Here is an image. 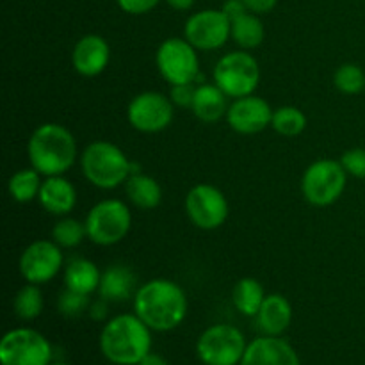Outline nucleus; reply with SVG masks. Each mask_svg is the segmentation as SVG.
<instances>
[{"mask_svg":"<svg viewBox=\"0 0 365 365\" xmlns=\"http://www.w3.org/2000/svg\"><path fill=\"white\" fill-rule=\"evenodd\" d=\"M134 314L150 330L170 331L187 316V296L177 282L153 278L135 292Z\"/></svg>","mask_w":365,"mask_h":365,"instance_id":"f257e3e1","label":"nucleus"},{"mask_svg":"<svg viewBox=\"0 0 365 365\" xmlns=\"http://www.w3.org/2000/svg\"><path fill=\"white\" fill-rule=\"evenodd\" d=\"M27 155L31 166L43 177L64 175L77 159V143L64 125L43 123L29 139Z\"/></svg>","mask_w":365,"mask_h":365,"instance_id":"f03ea898","label":"nucleus"},{"mask_svg":"<svg viewBox=\"0 0 365 365\" xmlns=\"http://www.w3.org/2000/svg\"><path fill=\"white\" fill-rule=\"evenodd\" d=\"M152 334L135 314H121L103 327L100 349L109 362L138 365L150 353Z\"/></svg>","mask_w":365,"mask_h":365,"instance_id":"7ed1b4c3","label":"nucleus"},{"mask_svg":"<svg viewBox=\"0 0 365 365\" xmlns=\"http://www.w3.org/2000/svg\"><path fill=\"white\" fill-rule=\"evenodd\" d=\"M132 160L123 150L109 141H95L81 155L82 175L98 189H114L130 177Z\"/></svg>","mask_w":365,"mask_h":365,"instance_id":"20e7f679","label":"nucleus"},{"mask_svg":"<svg viewBox=\"0 0 365 365\" xmlns=\"http://www.w3.org/2000/svg\"><path fill=\"white\" fill-rule=\"evenodd\" d=\"M260 82L259 61L246 50H235L221 57L214 66V84L228 98L253 95Z\"/></svg>","mask_w":365,"mask_h":365,"instance_id":"39448f33","label":"nucleus"},{"mask_svg":"<svg viewBox=\"0 0 365 365\" xmlns=\"http://www.w3.org/2000/svg\"><path fill=\"white\" fill-rule=\"evenodd\" d=\"M84 223L89 241L98 246H113L128 235L132 214L125 202L107 198L91 207Z\"/></svg>","mask_w":365,"mask_h":365,"instance_id":"423d86ee","label":"nucleus"},{"mask_svg":"<svg viewBox=\"0 0 365 365\" xmlns=\"http://www.w3.org/2000/svg\"><path fill=\"white\" fill-rule=\"evenodd\" d=\"M348 173L341 160L319 159L310 164L302 178V192L314 207L334 205L344 192Z\"/></svg>","mask_w":365,"mask_h":365,"instance_id":"0eeeda50","label":"nucleus"},{"mask_svg":"<svg viewBox=\"0 0 365 365\" xmlns=\"http://www.w3.org/2000/svg\"><path fill=\"white\" fill-rule=\"evenodd\" d=\"M157 70L170 86L192 84L200 77V59L196 48L185 38H168L155 53Z\"/></svg>","mask_w":365,"mask_h":365,"instance_id":"6e6552de","label":"nucleus"},{"mask_svg":"<svg viewBox=\"0 0 365 365\" xmlns=\"http://www.w3.org/2000/svg\"><path fill=\"white\" fill-rule=\"evenodd\" d=\"M245 335L230 324H214L198 339L196 353L205 365H237L245 356Z\"/></svg>","mask_w":365,"mask_h":365,"instance_id":"1a4fd4ad","label":"nucleus"},{"mask_svg":"<svg viewBox=\"0 0 365 365\" xmlns=\"http://www.w3.org/2000/svg\"><path fill=\"white\" fill-rule=\"evenodd\" d=\"M50 360L52 346L39 331L31 328L7 331L0 342L2 365H48Z\"/></svg>","mask_w":365,"mask_h":365,"instance_id":"9d476101","label":"nucleus"},{"mask_svg":"<svg viewBox=\"0 0 365 365\" xmlns=\"http://www.w3.org/2000/svg\"><path fill=\"white\" fill-rule=\"evenodd\" d=\"M175 116L170 96L159 91H145L130 100L127 109L128 123L145 134H157L166 130Z\"/></svg>","mask_w":365,"mask_h":365,"instance_id":"9b49d317","label":"nucleus"},{"mask_svg":"<svg viewBox=\"0 0 365 365\" xmlns=\"http://www.w3.org/2000/svg\"><path fill=\"white\" fill-rule=\"evenodd\" d=\"M227 196L210 184H198L185 196V214L200 230H216L227 221Z\"/></svg>","mask_w":365,"mask_h":365,"instance_id":"f8f14e48","label":"nucleus"},{"mask_svg":"<svg viewBox=\"0 0 365 365\" xmlns=\"http://www.w3.org/2000/svg\"><path fill=\"white\" fill-rule=\"evenodd\" d=\"M64 264L61 246L56 241L38 239L24 250L20 257V273L27 284L43 285L57 277Z\"/></svg>","mask_w":365,"mask_h":365,"instance_id":"ddd939ff","label":"nucleus"},{"mask_svg":"<svg viewBox=\"0 0 365 365\" xmlns=\"http://www.w3.org/2000/svg\"><path fill=\"white\" fill-rule=\"evenodd\" d=\"M184 38L196 50H217L232 38V21L221 9L198 11L185 21Z\"/></svg>","mask_w":365,"mask_h":365,"instance_id":"4468645a","label":"nucleus"},{"mask_svg":"<svg viewBox=\"0 0 365 365\" xmlns=\"http://www.w3.org/2000/svg\"><path fill=\"white\" fill-rule=\"evenodd\" d=\"M271 120H273V109L267 100L255 95L235 98L227 113V121L232 130L245 135L266 130L271 125Z\"/></svg>","mask_w":365,"mask_h":365,"instance_id":"2eb2a0df","label":"nucleus"},{"mask_svg":"<svg viewBox=\"0 0 365 365\" xmlns=\"http://www.w3.org/2000/svg\"><path fill=\"white\" fill-rule=\"evenodd\" d=\"M110 61V46L106 38L88 34L78 39L71 52V64L82 77H96L107 68Z\"/></svg>","mask_w":365,"mask_h":365,"instance_id":"dca6fc26","label":"nucleus"},{"mask_svg":"<svg viewBox=\"0 0 365 365\" xmlns=\"http://www.w3.org/2000/svg\"><path fill=\"white\" fill-rule=\"evenodd\" d=\"M241 365H302L298 353L287 341L273 335L250 342Z\"/></svg>","mask_w":365,"mask_h":365,"instance_id":"f3484780","label":"nucleus"},{"mask_svg":"<svg viewBox=\"0 0 365 365\" xmlns=\"http://www.w3.org/2000/svg\"><path fill=\"white\" fill-rule=\"evenodd\" d=\"M38 202L48 214L68 216L77 205V191H75L73 184L63 175L46 177L43 180Z\"/></svg>","mask_w":365,"mask_h":365,"instance_id":"a211bd4d","label":"nucleus"},{"mask_svg":"<svg viewBox=\"0 0 365 365\" xmlns=\"http://www.w3.org/2000/svg\"><path fill=\"white\" fill-rule=\"evenodd\" d=\"M135 285H138V278L134 271L121 264H114L102 273L98 287L100 298L106 302H127L128 298H134L138 292Z\"/></svg>","mask_w":365,"mask_h":365,"instance_id":"6ab92c4d","label":"nucleus"},{"mask_svg":"<svg viewBox=\"0 0 365 365\" xmlns=\"http://www.w3.org/2000/svg\"><path fill=\"white\" fill-rule=\"evenodd\" d=\"M292 321V307L289 299L282 294H269L264 299L259 314H257V323L259 328L266 335L280 337L289 328Z\"/></svg>","mask_w":365,"mask_h":365,"instance_id":"aec40b11","label":"nucleus"},{"mask_svg":"<svg viewBox=\"0 0 365 365\" xmlns=\"http://www.w3.org/2000/svg\"><path fill=\"white\" fill-rule=\"evenodd\" d=\"M228 96L216 84H202L196 88L192 114L203 123H216L228 113Z\"/></svg>","mask_w":365,"mask_h":365,"instance_id":"412c9836","label":"nucleus"},{"mask_svg":"<svg viewBox=\"0 0 365 365\" xmlns=\"http://www.w3.org/2000/svg\"><path fill=\"white\" fill-rule=\"evenodd\" d=\"M102 273L95 262L82 257H75L64 267V287L82 294H93L98 291Z\"/></svg>","mask_w":365,"mask_h":365,"instance_id":"4be33fe9","label":"nucleus"},{"mask_svg":"<svg viewBox=\"0 0 365 365\" xmlns=\"http://www.w3.org/2000/svg\"><path fill=\"white\" fill-rule=\"evenodd\" d=\"M125 192L134 207L141 210H152L163 202V187L153 177L145 173L130 175L125 182Z\"/></svg>","mask_w":365,"mask_h":365,"instance_id":"5701e85b","label":"nucleus"},{"mask_svg":"<svg viewBox=\"0 0 365 365\" xmlns=\"http://www.w3.org/2000/svg\"><path fill=\"white\" fill-rule=\"evenodd\" d=\"M264 299H266V292H264L262 284L252 277L241 278L232 291V302L242 316H257Z\"/></svg>","mask_w":365,"mask_h":365,"instance_id":"b1692460","label":"nucleus"},{"mask_svg":"<svg viewBox=\"0 0 365 365\" xmlns=\"http://www.w3.org/2000/svg\"><path fill=\"white\" fill-rule=\"evenodd\" d=\"M264 36H266V31H264L259 14H253L248 11V13L232 20V39L242 50H252L260 46L264 41Z\"/></svg>","mask_w":365,"mask_h":365,"instance_id":"393cba45","label":"nucleus"},{"mask_svg":"<svg viewBox=\"0 0 365 365\" xmlns=\"http://www.w3.org/2000/svg\"><path fill=\"white\" fill-rule=\"evenodd\" d=\"M41 173L34 168H25V170L16 171L7 182V189L14 202L18 203H31L38 200L39 191H41Z\"/></svg>","mask_w":365,"mask_h":365,"instance_id":"a878e982","label":"nucleus"},{"mask_svg":"<svg viewBox=\"0 0 365 365\" xmlns=\"http://www.w3.org/2000/svg\"><path fill=\"white\" fill-rule=\"evenodd\" d=\"M271 127L284 138H296L307 128V116L302 109L294 106H284L273 110Z\"/></svg>","mask_w":365,"mask_h":365,"instance_id":"bb28decb","label":"nucleus"},{"mask_svg":"<svg viewBox=\"0 0 365 365\" xmlns=\"http://www.w3.org/2000/svg\"><path fill=\"white\" fill-rule=\"evenodd\" d=\"M14 314L24 321H32L43 312V294L39 285L25 284L13 302Z\"/></svg>","mask_w":365,"mask_h":365,"instance_id":"cd10ccee","label":"nucleus"},{"mask_svg":"<svg viewBox=\"0 0 365 365\" xmlns=\"http://www.w3.org/2000/svg\"><path fill=\"white\" fill-rule=\"evenodd\" d=\"M86 237V223L73 217H63L52 228V241H56L61 248H77Z\"/></svg>","mask_w":365,"mask_h":365,"instance_id":"c85d7f7f","label":"nucleus"},{"mask_svg":"<svg viewBox=\"0 0 365 365\" xmlns=\"http://www.w3.org/2000/svg\"><path fill=\"white\" fill-rule=\"evenodd\" d=\"M334 84L344 95H359L365 91L364 70L355 63L341 64L334 75Z\"/></svg>","mask_w":365,"mask_h":365,"instance_id":"c756f323","label":"nucleus"},{"mask_svg":"<svg viewBox=\"0 0 365 365\" xmlns=\"http://www.w3.org/2000/svg\"><path fill=\"white\" fill-rule=\"evenodd\" d=\"M91 303H89V294H82V292L71 291V289H64L57 302V309L64 317H78L89 310Z\"/></svg>","mask_w":365,"mask_h":365,"instance_id":"7c9ffc66","label":"nucleus"},{"mask_svg":"<svg viewBox=\"0 0 365 365\" xmlns=\"http://www.w3.org/2000/svg\"><path fill=\"white\" fill-rule=\"evenodd\" d=\"M341 164L346 173L355 178H365V148H349L342 153Z\"/></svg>","mask_w":365,"mask_h":365,"instance_id":"2f4dec72","label":"nucleus"},{"mask_svg":"<svg viewBox=\"0 0 365 365\" xmlns=\"http://www.w3.org/2000/svg\"><path fill=\"white\" fill-rule=\"evenodd\" d=\"M196 88L192 84H175L170 88V98L173 106L189 107L191 109L195 102Z\"/></svg>","mask_w":365,"mask_h":365,"instance_id":"473e14b6","label":"nucleus"},{"mask_svg":"<svg viewBox=\"0 0 365 365\" xmlns=\"http://www.w3.org/2000/svg\"><path fill=\"white\" fill-rule=\"evenodd\" d=\"M118 6L128 14H145L150 13L160 0H116Z\"/></svg>","mask_w":365,"mask_h":365,"instance_id":"72a5a7b5","label":"nucleus"},{"mask_svg":"<svg viewBox=\"0 0 365 365\" xmlns=\"http://www.w3.org/2000/svg\"><path fill=\"white\" fill-rule=\"evenodd\" d=\"M246 9L253 14H266L277 7L278 0H242Z\"/></svg>","mask_w":365,"mask_h":365,"instance_id":"f704fd0d","label":"nucleus"},{"mask_svg":"<svg viewBox=\"0 0 365 365\" xmlns=\"http://www.w3.org/2000/svg\"><path fill=\"white\" fill-rule=\"evenodd\" d=\"M221 11L230 18V21L235 20V18H239L241 14L248 13V9H246L242 0H227V2L223 4V7H221Z\"/></svg>","mask_w":365,"mask_h":365,"instance_id":"c9c22d12","label":"nucleus"},{"mask_svg":"<svg viewBox=\"0 0 365 365\" xmlns=\"http://www.w3.org/2000/svg\"><path fill=\"white\" fill-rule=\"evenodd\" d=\"M89 316H91L95 321H102L103 317L107 316V302H106V299L100 298L98 302L91 303V307H89Z\"/></svg>","mask_w":365,"mask_h":365,"instance_id":"e433bc0d","label":"nucleus"},{"mask_svg":"<svg viewBox=\"0 0 365 365\" xmlns=\"http://www.w3.org/2000/svg\"><path fill=\"white\" fill-rule=\"evenodd\" d=\"M168 6L173 7L175 11H189L195 6L196 0H166Z\"/></svg>","mask_w":365,"mask_h":365,"instance_id":"4c0bfd02","label":"nucleus"},{"mask_svg":"<svg viewBox=\"0 0 365 365\" xmlns=\"http://www.w3.org/2000/svg\"><path fill=\"white\" fill-rule=\"evenodd\" d=\"M138 365H168V362L164 360V356H160V355H157V353L150 351L148 355H146L145 359H143Z\"/></svg>","mask_w":365,"mask_h":365,"instance_id":"58836bf2","label":"nucleus"},{"mask_svg":"<svg viewBox=\"0 0 365 365\" xmlns=\"http://www.w3.org/2000/svg\"><path fill=\"white\" fill-rule=\"evenodd\" d=\"M53 365H68V364H53Z\"/></svg>","mask_w":365,"mask_h":365,"instance_id":"ea45409f","label":"nucleus"}]
</instances>
